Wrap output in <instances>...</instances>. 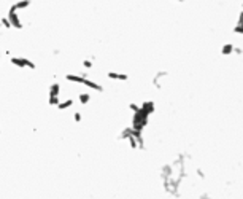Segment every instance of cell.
Returning <instances> with one entry per match:
<instances>
[{
  "label": "cell",
  "mask_w": 243,
  "mask_h": 199,
  "mask_svg": "<svg viewBox=\"0 0 243 199\" xmlns=\"http://www.w3.org/2000/svg\"><path fill=\"white\" fill-rule=\"evenodd\" d=\"M234 43H224L223 46H221V54L223 56H230L234 54Z\"/></svg>",
  "instance_id": "6da1fadb"
}]
</instances>
